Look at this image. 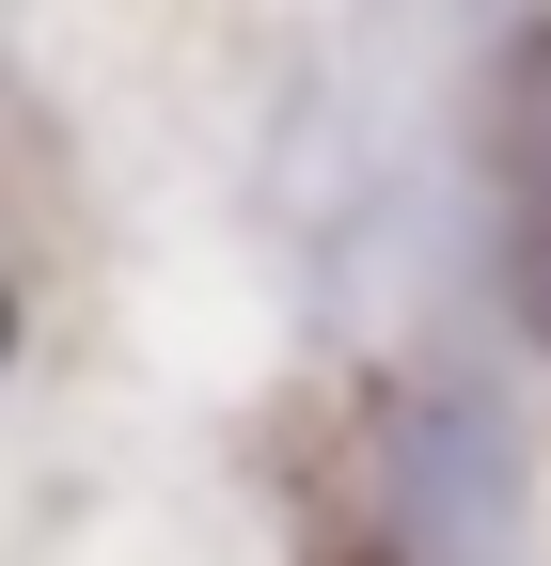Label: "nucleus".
<instances>
[{
  "mask_svg": "<svg viewBox=\"0 0 551 566\" xmlns=\"http://www.w3.org/2000/svg\"><path fill=\"white\" fill-rule=\"evenodd\" d=\"M520 300L551 331V142H536V174H520Z\"/></svg>",
  "mask_w": 551,
  "mask_h": 566,
  "instance_id": "f257e3e1",
  "label": "nucleus"
}]
</instances>
